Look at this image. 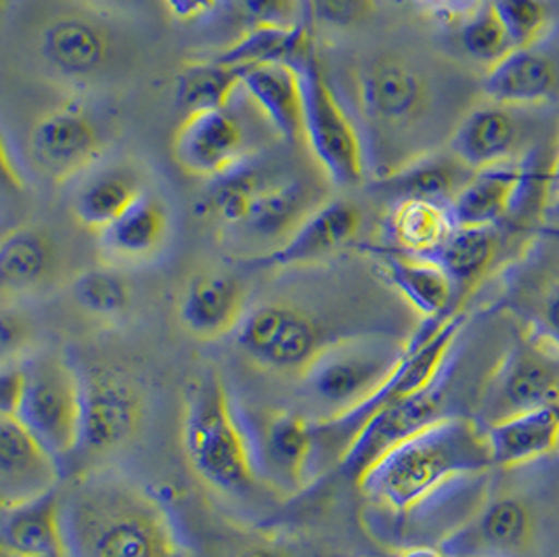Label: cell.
Returning a JSON list of instances; mask_svg holds the SVG:
<instances>
[{"label": "cell", "mask_w": 559, "mask_h": 557, "mask_svg": "<svg viewBox=\"0 0 559 557\" xmlns=\"http://www.w3.org/2000/svg\"><path fill=\"white\" fill-rule=\"evenodd\" d=\"M141 193L139 180L127 170H105L78 189L70 210L80 227L99 235Z\"/></svg>", "instance_id": "34"}, {"label": "cell", "mask_w": 559, "mask_h": 557, "mask_svg": "<svg viewBox=\"0 0 559 557\" xmlns=\"http://www.w3.org/2000/svg\"><path fill=\"white\" fill-rule=\"evenodd\" d=\"M2 2H7V0H2Z\"/></svg>", "instance_id": "53"}, {"label": "cell", "mask_w": 559, "mask_h": 557, "mask_svg": "<svg viewBox=\"0 0 559 557\" xmlns=\"http://www.w3.org/2000/svg\"><path fill=\"white\" fill-rule=\"evenodd\" d=\"M396 557H449L440 545H408Z\"/></svg>", "instance_id": "47"}, {"label": "cell", "mask_w": 559, "mask_h": 557, "mask_svg": "<svg viewBox=\"0 0 559 557\" xmlns=\"http://www.w3.org/2000/svg\"><path fill=\"white\" fill-rule=\"evenodd\" d=\"M248 68L225 66L216 59L187 61L175 82V99L180 109H227L235 93L243 86Z\"/></svg>", "instance_id": "35"}, {"label": "cell", "mask_w": 559, "mask_h": 557, "mask_svg": "<svg viewBox=\"0 0 559 557\" xmlns=\"http://www.w3.org/2000/svg\"><path fill=\"white\" fill-rule=\"evenodd\" d=\"M59 499L68 557H198L170 506L128 476L86 472Z\"/></svg>", "instance_id": "1"}, {"label": "cell", "mask_w": 559, "mask_h": 557, "mask_svg": "<svg viewBox=\"0 0 559 557\" xmlns=\"http://www.w3.org/2000/svg\"><path fill=\"white\" fill-rule=\"evenodd\" d=\"M27 152L43 177L63 185L102 157V132L86 111L61 105L45 111L29 128Z\"/></svg>", "instance_id": "15"}, {"label": "cell", "mask_w": 559, "mask_h": 557, "mask_svg": "<svg viewBox=\"0 0 559 557\" xmlns=\"http://www.w3.org/2000/svg\"><path fill=\"white\" fill-rule=\"evenodd\" d=\"M492 467L486 426L469 415H447L394 445L355 484L378 518L405 522L453 484Z\"/></svg>", "instance_id": "2"}, {"label": "cell", "mask_w": 559, "mask_h": 557, "mask_svg": "<svg viewBox=\"0 0 559 557\" xmlns=\"http://www.w3.org/2000/svg\"><path fill=\"white\" fill-rule=\"evenodd\" d=\"M503 228L506 225L455 227L440 252L433 256L455 285L459 308L499 264L506 250Z\"/></svg>", "instance_id": "29"}, {"label": "cell", "mask_w": 559, "mask_h": 557, "mask_svg": "<svg viewBox=\"0 0 559 557\" xmlns=\"http://www.w3.org/2000/svg\"><path fill=\"white\" fill-rule=\"evenodd\" d=\"M538 233L545 237H551V239H559V227H540Z\"/></svg>", "instance_id": "49"}, {"label": "cell", "mask_w": 559, "mask_h": 557, "mask_svg": "<svg viewBox=\"0 0 559 557\" xmlns=\"http://www.w3.org/2000/svg\"><path fill=\"white\" fill-rule=\"evenodd\" d=\"M235 346L254 367L271 374L300 376L330 344L323 325L300 306L269 303L254 306L233 333Z\"/></svg>", "instance_id": "11"}, {"label": "cell", "mask_w": 559, "mask_h": 557, "mask_svg": "<svg viewBox=\"0 0 559 557\" xmlns=\"http://www.w3.org/2000/svg\"><path fill=\"white\" fill-rule=\"evenodd\" d=\"M22 363L24 390L11 415L59 459L68 474L76 455L82 417L78 363L55 355L27 356Z\"/></svg>", "instance_id": "6"}, {"label": "cell", "mask_w": 559, "mask_h": 557, "mask_svg": "<svg viewBox=\"0 0 559 557\" xmlns=\"http://www.w3.org/2000/svg\"><path fill=\"white\" fill-rule=\"evenodd\" d=\"M243 88L262 118L285 143L305 139V93L296 66L266 63L248 68Z\"/></svg>", "instance_id": "26"}, {"label": "cell", "mask_w": 559, "mask_h": 557, "mask_svg": "<svg viewBox=\"0 0 559 557\" xmlns=\"http://www.w3.org/2000/svg\"><path fill=\"white\" fill-rule=\"evenodd\" d=\"M559 198V141H558V153H556V159H554V166H551V185H549V202L551 200H558Z\"/></svg>", "instance_id": "48"}, {"label": "cell", "mask_w": 559, "mask_h": 557, "mask_svg": "<svg viewBox=\"0 0 559 557\" xmlns=\"http://www.w3.org/2000/svg\"><path fill=\"white\" fill-rule=\"evenodd\" d=\"M26 321H22L17 315H2V363L9 360H20L24 355V348L27 346Z\"/></svg>", "instance_id": "44"}, {"label": "cell", "mask_w": 559, "mask_h": 557, "mask_svg": "<svg viewBox=\"0 0 559 557\" xmlns=\"http://www.w3.org/2000/svg\"><path fill=\"white\" fill-rule=\"evenodd\" d=\"M428 2L438 4V7H455V4H463V2H467V0H428Z\"/></svg>", "instance_id": "50"}, {"label": "cell", "mask_w": 559, "mask_h": 557, "mask_svg": "<svg viewBox=\"0 0 559 557\" xmlns=\"http://www.w3.org/2000/svg\"><path fill=\"white\" fill-rule=\"evenodd\" d=\"M503 17L515 49H534L554 27L551 0H492Z\"/></svg>", "instance_id": "40"}, {"label": "cell", "mask_w": 559, "mask_h": 557, "mask_svg": "<svg viewBox=\"0 0 559 557\" xmlns=\"http://www.w3.org/2000/svg\"><path fill=\"white\" fill-rule=\"evenodd\" d=\"M356 95L365 118L380 128L415 125L430 105V86L396 55H378L360 66Z\"/></svg>", "instance_id": "16"}, {"label": "cell", "mask_w": 559, "mask_h": 557, "mask_svg": "<svg viewBox=\"0 0 559 557\" xmlns=\"http://www.w3.org/2000/svg\"><path fill=\"white\" fill-rule=\"evenodd\" d=\"M66 476L51 451L13 417L0 413V506H20L57 490Z\"/></svg>", "instance_id": "20"}, {"label": "cell", "mask_w": 559, "mask_h": 557, "mask_svg": "<svg viewBox=\"0 0 559 557\" xmlns=\"http://www.w3.org/2000/svg\"><path fill=\"white\" fill-rule=\"evenodd\" d=\"M522 109L495 102L472 109L453 132L451 155L472 173L533 159V122Z\"/></svg>", "instance_id": "13"}, {"label": "cell", "mask_w": 559, "mask_h": 557, "mask_svg": "<svg viewBox=\"0 0 559 557\" xmlns=\"http://www.w3.org/2000/svg\"><path fill=\"white\" fill-rule=\"evenodd\" d=\"M451 203L408 198L392 205L388 228L399 250L433 258L455 230Z\"/></svg>", "instance_id": "31"}, {"label": "cell", "mask_w": 559, "mask_h": 557, "mask_svg": "<svg viewBox=\"0 0 559 557\" xmlns=\"http://www.w3.org/2000/svg\"><path fill=\"white\" fill-rule=\"evenodd\" d=\"M166 11L178 22H195L212 13L218 0H162Z\"/></svg>", "instance_id": "45"}, {"label": "cell", "mask_w": 559, "mask_h": 557, "mask_svg": "<svg viewBox=\"0 0 559 557\" xmlns=\"http://www.w3.org/2000/svg\"><path fill=\"white\" fill-rule=\"evenodd\" d=\"M369 250L378 275L396 289L424 321H436L459 310L455 285L433 258L385 248Z\"/></svg>", "instance_id": "23"}, {"label": "cell", "mask_w": 559, "mask_h": 557, "mask_svg": "<svg viewBox=\"0 0 559 557\" xmlns=\"http://www.w3.org/2000/svg\"><path fill=\"white\" fill-rule=\"evenodd\" d=\"M312 55L310 34L305 26L246 27L237 40H233L212 59L235 66L254 68L266 63L298 66Z\"/></svg>", "instance_id": "32"}, {"label": "cell", "mask_w": 559, "mask_h": 557, "mask_svg": "<svg viewBox=\"0 0 559 557\" xmlns=\"http://www.w3.org/2000/svg\"><path fill=\"white\" fill-rule=\"evenodd\" d=\"M465 323L467 315L463 312V308L453 310L442 319L424 321L419 331L408 340L407 355L403 363L373 399H369L365 405L358 406L348 415L328 422H314L319 474L330 465H340L356 434L365 428V424L373 415L428 390L442 378Z\"/></svg>", "instance_id": "5"}, {"label": "cell", "mask_w": 559, "mask_h": 557, "mask_svg": "<svg viewBox=\"0 0 559 557\" xmlns=\"http://www.w3.org/2000/svg\"><path fill=\"white\" fill-rule=\"evenodd\" d=\"M305 93V141L325 177L340 189L365 180V150L355 122L337 99L314 55L296 66Z\"/></svg>", "instance_id": "10"}, {"label": "cell", "mask_w": 559, "mask_h": 557, "mask_svg": "<svg viewBox=\"0 0 559 557\" xmlns=\"http://www.w3.org/2000/svg\"><path fill=\"white\" fill-rule=\"evenodd\" d=\"M459 38L465 52L474 61L488 66V70L515 51L513 38L492 0L474 4L461 26Z\"/></svg>", "instance_id": "37"}, {"label": "cell", "mask_w": 559, "mask_h": 557, "mask_svg": "<svg viewBox=\"0 0 559 557\" xmlns=\"http://www.w3.org/2000/svg\"><path fill=\"white\" fill-rule=\"evenodd\" d=\"M455 155L451 157H421L407 166L390 173L388 177L376 180L373 191L399 200L424 198V200H440L451 202L459 189L472 178Z\"/></svg>", "instance_id": "33"}, {"label": "cell", "mask_w": 559, "mask_h": 557, "mask_svg": "<svg viewBox=\"0 0 559 557\" xmlns=\"http://www.w3.org/2000/svg\"><path fill=\"white\" fill-rule=\"evenodd\" d=\"M230 557H298V554L280 541H252L239 547Z\"/></svg>", "instance_id": "46"}, {"label": "cell", "mask_w": 559, "mask_h": 557, "mask_svg": "<svg viewBox=\"0 0 559 557\" xmlns=\"http://www.w3.org/2000/svg\"><path fill=\"white\" fill-rule=\"evenodd\" d=\"M310 203L312 195L308 187L298 180L262 187L243 227L262 239L285 241L314 210Z\"/></svg>", "instance_id": "36"}, {"label": "cell", "mask_w": 559, "mask_h": 557, "mask_svg": "<svg viewBox=\"0 0 559 557\" xmlns=\"http://www.w3.org/2000/svg\"><path fill=\"white\" fill-rule=\"evenodd\" d=\"M408 340L367 331L337 335L298 376V394L312 422L348 415L378 394L407 355Z\"/></svg>", "instance_id": "4"}, {"label": "cell", "mask_w": 559, "mask_h": 557, "mask_svg": "<svg viewBox=\"0 0 559 557\" xmlns=\"http://www.w3.org/2000/svg\"><path fill=\"white\" fill-rule=\"evenodd\" d=\"M319 22L331 27H355L376 11V0H310Z\"/></svg>", "instance_id": "42"}, {"label": "cell", "mask_w": 559, "mask_h": 557, "mask_svg": "<svg viewBox=\"0 0 559 557\" xmlns=\"http://www.w3.org/2000/svg\"><path fill=\"white\" fill-rule=\"evenodd\" d=\"M300 2L302 0H230V9L246 27L298 26Z\"/></svg>", "instance_id": "41"}, {"label": "cell", "mask_w": 559, "mask_h": 557, "mask_svg": "<svg viewBox=\"0 0 559 557\" xmlns=\"http://www.w3.org/2000/svg\"><path fill=\"white\" fill-rule=\"evenodd\" d=\"M91 4H97V7H111V4H122L127 0H88Z\"/></svg>", "instance_id": "51"}, {"label": "cell", "mask_w": 559, "mask_h": 557, "mask_svg": "<svg viewBox=\"0 0 559 557\" xmlns=\"http://www.w3.org/2000/svg\"><path fill=\"white\" fill-rule=\"evenodd\" d=\"M59 266V250L49 230L22 225L2 235L0 287L2 298L34 296L51 283Z\"/></svg>", "instance_id": "25"}, {"label": "cell", "mask_w": 559, "mask_h": 557, "mask_svg": "<svg viewBox=\"0 0 559 557\" xmlns=\"http://www.w3.org/2000/svg\"><path fill=\"white\" fill-rule=\"evenodd\" d=\"M260 189V175L243 162L229 175L212 180L205 195L204 212L230 227H243Z\"/></svg>", "instance_id": "38"}, {"label": "cell", "mask_w": 559, "mask_h": 557, "mask_svg": "<svg viewBox=\"0 0 559 557\" xmlns=\"http://www.w3.org/2000/svg\"><path fill=\"white\" fill-rule=\"evenodd\" d=\"M248 310L243 283L223 271H202L189 277L177 305L180 328L202 342L233 335Z\"/></svg>", "instance_id": "22"}, {"label": "cell", "mask_w": 559, "mask_h": 557, "mask_svg": "<svg viewBox=\"0 0 559 557\" xmlns=\"http://www.w3.org/2000/svg\"><path fill=\"white\" fill-rule=\"evenodd\" d=\"M362 225L360 208L346 200L323 203L314 208L300 227L296 228L280 246L237 258V264L254 271L305 266L328 258L348 246Z\"/></svg>", "instance_id": "18"}, {"label": "cell", "mask_w": 559, "mask_h": 557, "mask_svg": "<svg viewBox=\"0 0 559 557\" xmlns=\"http://www.w3.org/2000/svg\"><path fill=\"white\" fill-rule=\"evenodd\" d=\"M0 554L66 556L59 490L27 503L0 509Z\"/></svg>", "instance_id": "28"}, {"label": "cell", "mask_w": 559, "mask_h": 557, "mask_svg": "<svg viewBox=\"0 0 559 557\" xmlns=\"http://www.w3.org/2000/svg\"><path fill=\"white\" fill-rule=\"evenodd\" d=\"M551 168L538 170L533 159L474 173L451 200L457 227L508 225L534 193H549Z\"/></svg>", "instance_id": "14"}, {"label": "cell", "mask_w": 559, "mask_h": 557, "mask_svg": "<svg viewBox=\"0 0 559 557\" xmlns=\"http://www.w3.org/2000/svg\"><path fill=\"white\" fill-rule=\"evenodd\" d=\"M173 159L187 177H225L246 162V137L227 109L189 111L170 139Z\"/></svg>", "instance_id": "17"}, {"label": "cell", "mask_w": 559, "mask_h": 557, "mask_svg": "<svg viewBox=\"0 0 559 557\" xmlns=\"http://www.w3.org/2000/svg\"><path fill=\"white\" fill-rule=\"evenodd\" d=\"M0 557H22V556H11V554H0ZM51 557H66V556H51Z\"/></svg>", "instance_id": "52"}, {"label": "cell", "mask_w": 559, "mask_h": 557, "mask_svg": "<svg viewBox=\"0 0 559 557\" xmlns=\"http://www.w3.org/2000/svg\"><path fill=\"white\" fill-rule=\"evenodd\" d=\"M495 467L513 470L559 453V406L528 411L486 426Z\"/></svg>", "instance_id": "30"}, {"label": "cell", "mask_w": 559, "mask_h": 557, "mask_svg": "<svg viewBox=\"0 0 559 557\" xmlns=\"http://www.w3.org/2000/svg\"><path fill=\"white\" fill-rule=\"evenodd\" d=\"M82 417L74 461L114 455L143 428L145 399L139 383L114 367H80Z\"/></svg>", "instance_id": "9"}, {"label": "cell", "mask_w": 559, "mask_h": 557, "mask_svg": "<svg viewBox=\"0 0 559 557\" xmlns=\"http://www.w3.org/2000/svg\"><path fill=\"white\" fill-rule=\"evenodd\" d=\"M254 457L258 481L271 490L294 495L319 476L314 422L292 408L237 405Z\"/></svg>", "instance_id": "8"}, {"label": "cell", "mask_w": 559, "mask_h": 557, "mask_svg": "<svg viewBox=\"0 0 559 557\" xmlns=\"http://www.w3.org/2000/svg\"><path fill=\"white\" fill-rule=\"evenodd\" d=\"M545 406H559V348L528 325L484 381L474 417L492 426Z\"/></svg>", "instance_id": "7"}, {"label": "cell", "mask_w": 559, "mask_h": 557, "mask_svg": "<svg viewBox=\"0 0 559 557\" xmlns=\"http://www.w3.org/2000/svg\"><path fill=\"white\" fill-rule=\"evenodd\" d=\"M38 52L57 76L84 82L107 68L114 43L109 29L95 17L61 13L40 27Z\"/></svg>", "instance_id": "21"}, {"label": "cell", "mask_w": 559, "mask_h": 557, "mask_svg": "<svg viewBox=\"0 0 559 557\" xmlns=\"http://www.w3.org/2000/svg\"><path fill=\"white\" fill-rule=\"evenodd\" d=\"M536 536L534 507L508 493L484 501L438 545L449 557H526Z\"/></svg>", "instance_id": "12"}, {"label": "cell", "mask_w": 559, "mask_h": 557, "mask_svg": "<svg viewBox=\"0 0 559 557\" xmlns=\"http://www.w3.org/2000/svg\"><path fill=\"white\" fill-rule=\"evenodd\" d=\"M170 235V212L157 195L143 191L127 210L99 233L105 262L141 264L164 250Z\"/></svg>", "instance_id": "24"}, {"label": "cell", "mask_w": 559, "mask_h": 557, "mask_svg": "<svg viewBox=\"0 0 559 557\" xmlns=\"http://www.w3.org/2000/svg\"><path fill=\"white\" fill-rule=\"evenodd\" d=\"M447 371L428 390L373 415L365 424V428L356 434L346 455L342 457L337 470H342V474L356 481V476L365 467H369L394 445L424 430L433 422L447 415H453V413H447V376H449Z\"/></svg>", "instance_id": "19"}, {"label": "cell", "mask_w": 559, "mask_h": 557, "mask_svg": "<svg viewBox=\"0 0 559 557\" xmlns=\"http://www.w3.org/2000/svg\"><path fill=\"white\" fill-rule=\"evenodd\" d=\"M72 296L82 312L99 321H116L127 315L130 287L114 269H88L72 281Z\"/></svg>", "instance_id": "39"}, {"label": "cell", "mask_w": 559, "mask_h": 557, "mask_svg": "<svg viewBox=\"0 0 559 557\" xmlns=\"http://www.w3.org/2000/svg\"><path fill=\"white\" fill-rule=\"evenodd\" d=\"M180 442L191 472L216 493L246 495L260 482L239 408L216 371L187 383Z\"/></svg>", "instance_id": "3"}, {"label": "cell", "mask_w": 559, "mask_h": 557, "mask_svg": "<svg viewBox=\"0 0 559 557\" xmlns=\"http://www.w3.org/2000/svg\"><path fill=\"white\" fill-rule=\"evenodd\" d=\"M531 328L551 340L559 348V281L543 294Z\"/></svg>", "instance_id": "43"}, {"label": "cell", "mask_w": 559, "mask_h": 557, "mask_svg": "<svg viewBox=\"0 0 559 557\" xmlns=\"http://www.w3.org/2000/svg\"><path fill=\"white\" fill-rule=\"evenodd\" d=\"M559 74L549 55L534 49H515L492 66L484 76L488 102L511 107H538L558 93Z\"/></svg>", "instance_id": "27"}]
</instances>
